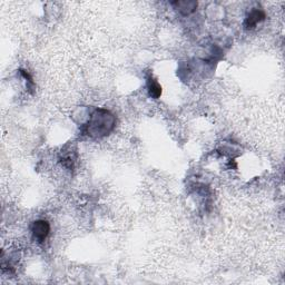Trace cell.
<instances>
[{"label":"cell","instance_id":"6da1fadb","mask_svg":"<svg viewBox=\"0 0 285 285\" xmlns=\"http://www.w3.org/2000/svg\"><path fill=\"white\" fill-rule=\"evenodd\" d=\"M115 116L107 110H96L85 125V132L92 138H102L110 135L115 128Z\"/></svg>","mask_w":285,"mask_h":285},{"label":"cell","instance_id":"7a4b0ae2","mask_svg":"<svg viewBox=\"0 0 285 285\" xmlns=\"http://www.w3.org/2000/svg\"><path fill=\"white\" fill-rule=\"evenodd\" d=\"M50 233V225L47 221L39 220L32 224V234L35 241L43 243Z\"/></svg>","mask_w":285,"mask_h":285},{"label":"cell","instance_id":"3957f363","mask_svg":"<svg viewBox=\"0 0 285 285\" xmlns=\"http://www.w3.org/2000/svg\"><path fill=\"white\" fill-rule=\"evenodd\" d=\"M265 14L264 11L262 10H258V9H254L251 11V13L247 15V17L245 18L244 20V27L247 31H252L255 27H256V25L258 22L263 21L265 19Z\"/></svg>","mask_w":285,"mask_h":285},{"label":"cell","instance_id":"277c9868","mask_svg":"<svg viewBox=\"0 0 285 285\" xmlns=\"http://www.w3.org/2000/svg\"><path fill=\"white\" fill-rule=\"evenodd\" d=\"M172 5L184 16L193 14L197 8V2L193 1V0H177V1L172 2Z\"/></svg>","mask_w":285,"mask_h":285},{"label":"cell","instance_id":"5b68a950","mask_svg":"<svg viewBox=\"0 0 285 285\" xmlns=\"http://www.w3.org/2000/svg\"><path fill=\"white\" fill-rule=\"evenodd\" d=\"M147 91L148 95L154 99H158L162 95V86L154 78L152 75L147 76Z\"/></svg>","mask_w":285,"mask_h":285}]
</instances>
